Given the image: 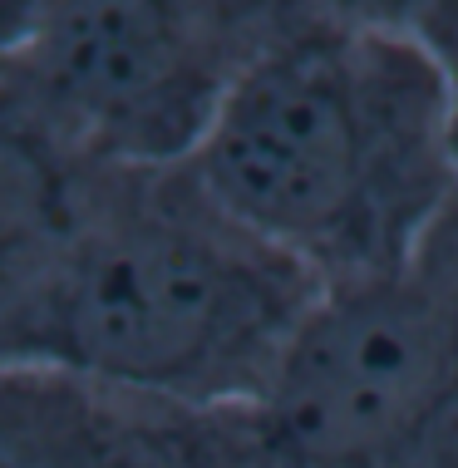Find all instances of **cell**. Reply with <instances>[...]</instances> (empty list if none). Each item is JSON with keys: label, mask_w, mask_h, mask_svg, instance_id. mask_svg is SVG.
<instances>
[{"label": "cell", "mask_w": 458, "mask_h": 468, "mask_svg": "<svg viewBox=\"0 0 458 468\" xmlns=\"http://www.w3.org/2000/svg\"><path fill=\"white\" fill-rule=\"evenodd\" d=\"M257 429L266 468H458V202L404 261L315 296Z\"/></svg>", "instance_id": "3"}, {"label": "cell", "mask_w": 458, "mask_h": 468, "mask_svg": "<svg viewBox=\"0 0 458 468\" xmlns=\"http://www.w3.org/2000/svg\"><path fill=\"white\" fill-rule=\"evenodd\" d=\"M291 5L94 0L35 10L20 40V94L94 168L193 163L241 69Z\"/></svg>", "instance_id": "4"}, {"label": "cell", "mask_w": 458, "mask_h": 468, "mask_svg": "<svg viewBox=\"0 0 458 468\" xmlns=\"http://www.w3.org/2000/svg\"><path fill=\"white\" fill-rule=\"evenodd\" d=\"M321 291L241 227L193 163L99 168L80 232L10 311V360L193 410H257Z\"/></svg>", "instance_id": "2"}, {"label": "cell", "mask_w": 458, "mask_h": 468, "mask_svg": "<svg viewBox=\"0 0 458 468\" xmlns=\"http://www.w3.org/2000/svg\"><path fill=\"white\" fill-rule=\"evenodd\" d=\"M0 468H266L257 410H193L45 360H0Z\"/></svg>", "instance_id": "5"}, {"label": "cell", "mask_w": 458, "mask_h": 468, "mask_svg": "<svg viewBox=\"0 0 458 468\" xmlns=\"http://www.w3.org/2000/svg\"><path fill=\"white\" fill-rule=\"evenodd\" d=\"M449 74L410 10L291 5L193 173L321 286L404 261L458 202Z\"/></svg>", "instance_id": "1"}, {"label": "cell", "mask_w": 458, "mask_h": 468, "mask_svg": "<svg viewBox=\"0 0 458 468\" xmlns=\"http://www.w3.org/2000/svg\"><path fill=\"white\" fill-rule=\"evenodd\" d=\"M410 20L434 45V55L443 59V74H449V99H453L449 148H453V183H458V5H410Z\"/></svg>", "instance_id": "7"}, {"label": "cell", "mask_w": 458, "mask_h": 468, "mask_svg": "<svg viewBox=\"0 0 458 468\" xmlns=\"http://www.w3.org/2000/svg\"><path fill=\"white\" fill-rule=\"evenodd\" d=\"M94 173L20 84L0 90V282H10V311L80 232Z\"/></svg>", "instance_id": "6"}]
</instances>
